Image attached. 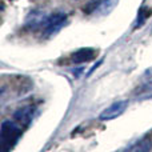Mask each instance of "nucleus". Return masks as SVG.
Here are the masks:
<instances>
[{
    "mask_svg": "<svg viewBox=\"0 0 152 152\" xmlns=\"http://www.w3.org/2000/svg\"><path fill=\"white\" fill-rule=\"evenodd\" d=\"M27 127L21 124L19 120H4L1 123L0 128V142H1V148L4 151H10L15 147L18 140L23 135L24 129Z\"/></svg>",
    "mask_w": 152,
    "mask_h": 152,
    "instance_id": "nucleus-1",
    "label": "nucleus"
},
{
    "mask_svg": "<svg viewBox=\"0 0 152 152\" xmlns=\"http://www.w3.org/2000/svg\"><path fill=\"white\" fill-rule=\"evenodd\" d=\"M67 24V13L66 12H53L51 15H45L40 24L39 29L43 36L50 37L58 34Z\"/></svg>",
    "mask_w": 152,
    "mask_h": 152,
    "instance_id": "nucleus-2",
    "label": "nucleus"
},
{
    "mask_svg": "<svg viewBox=\"0 0 152 152\" xmlns=\"http://www.w3.org/2000/svg\"><path fill=\"white\" fill-rule=\"evenodd\" d=\"M118 0H91L83 8L86 15H107L115 8Z\"/></svg>",
    "mask_w": 152,
    "mask_h": 152,
    "instance_id": "nucleus-3",
    "label": "nucleus"
},
{
    "mask_svg": "<svg viewBox=\"0 0 152 152\" xmlns=\"http://www.w3.org/2000/svg\"><path fill=\"white\" fill-rule=\"evenodd\" d=\"M135 95L140 100L152 97V68L147 69L145 74L142 76L136 89H135Z\"/></svg>",
    "mask_w": 152,
    "mask_h": 152,
    "instance_id": "nucleus-4",
    "label": "nucleus"
},
{
    "mask_svg": "<svg viewBox=\"0 0 152 152\" xmlns=\"http://www.w3.org/2000/svg\"><path fill=\"white\" fill-rule=\"evenodd\" d=\"M128 107V102L127 100H119V102L113 103L111 104L110 107H107L102 113H100L99 119L103 121H107V120H112V119H116L124 113V111L127 110Z\"/></svg>",
    "mask_w": 152,
    "mask_h": 152,
    "instance_id": "nucleus-5",
    "label": "nucleus"
},
{
    "mask_svg": "<svg viewBox=\"0 0 152 152\" xmlns=\"http://www.w3.org/2000/svg\"><path fill=\"white\" fill-rule=\"evenodd\" d=\"M96 55L97 51L94 48H80L75 53H72L71 60L72 63H88V61L94 60Z\"/></svg>",
    "mask_w": 152,
    "mask_h": 152,
    "instance_id": "nucleus-6",
    "label": "nucleus"
}]
</instances>
